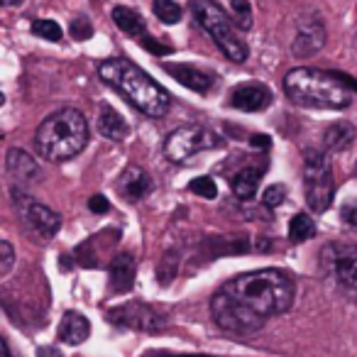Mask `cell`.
Returning a JSON list of instances; mask_svg holds the SVG:
<instances>
[{"instance_id":"cell-38","label":"cell","mask_w":357,"mask_h":357,"mask_svg":"<svg viewBox=\"0 0 357 357\" xmlns=\"http://www.w3.org/2000/svg\"><path fill=\"white\" fill-rule=\"evenodd\" d=\"M355 176H357V162H355Z\"/></svg>"},{"instance_id":"cell-4","label":"cell","mask_w":357,"mask_h":357,"mask_svg":"<svg viewBox=\"0 0 357 357\" xmlns=\"http://www.w3.org/2000/svg\"><path fill=\"white\" fill-rule=\"evenodd\" d=\"M37 149L50 162L74 159L89 142V123L76 108H61L47 115L35 135Z\"/></svg>"},{"instance_id":"cell-33","label":"cell","mask_w":357,"mask_h":357,"mask_svg":"<svg viewBox=\"0 0 357 357\" xmlns=\"http://www.w3.org/2000/svg\"><path fill=\"white\" fill-rule=\"evenodd\" d=\"M89 208H91V213H108L110 204H108V199H105V196H91Z\"/></svg>"},{"instance_id":"cell-29","label":"cell","mask_w":357,"mask_h":357,"mask_svg":"<svg viewBox=\"0 0 357 357\" xmlns=\"http://www.w3.org/2000/svg\"><path fill=\"white\" fill-rule=\"evenodd\" d=\"M13 262H15V252H13V245L8 240L0 243V277H6L13 269Z\"/></svg>"},{"instance_id":"cell-3","label":"cell","mask_w":357,"mask_h":357,"mask_svg":"<svg viewBox=\"0 0 357 357\" xmlns=\"http://www.w3.org/2000/svg\"><path fill=\"white\" fill-rule=\"evenodd\" d=\"M284 93L294 105L318 110H345L352 103V89L340 71L298 66L284 76Z\"/></svg>"},{"instance_id":"cell-14","label":"cell","mask_w":357,"mask_h":357,"mask_svg":"<svg viewBox=\"0 0 357 357\" xmlns=\"http://www.w3.org/2000/svg\"><path fill=\"white\" fill-rule=\"evenodd\" d=\"M135 274H137V262L130 252H120L110 262V291L125 294L132 289Z\"/></svg>"},{"instance_id":"cell-18","label":"cell","mask_w":357,"mask_h":357,"mask_svg":"<svg viewBox=\"0 0 357 357\" xmlns=\"http://www.w3.org/2000/svg\"><path fill=\"white\" fill-rule=\"evenodd\" d=\"M98 132L103 135V137L113 139V142H123V139L128 137L130 128H128V123H125V118L113 105L103 103L98 110Z\"/></svg>"},{"instance_id":"cell-17","label":"cell","mask_w":357,"mask_h":357,"mask_svg":"<svg viewBox=\"0 0 357 357\" xmlns=\"http://www.w3.org/2000/svg\"><path fill=\"white\" fill-rule=\"evenodd\" d=\"M91 335V323L84 313L79 311H66L59 323V340L66 345H81Z\"/></svg>"},{"instance_id":"cell-15","label":"cell","mask_w":357,"mask_h":357,"mask_svg":"<svg viewBox=\"0 0 357 357\" xmlns=\"http://www.w3.org/2000/svg\"><path fill=\"white\" fill-rule=\"evenodd\" d=\"M333 274L347 294L357 296V250H340L333 257Z\"/></svg>"},{"instance_id":"cell-1","label":"cell","mask_w":357,"mask_h":357,"mask_svg":"<svg viewBox=\"0 0 357 357\" xmlns=\"http://www.w3.org/2000/svg\"><path fill=\"white\" fill-rule=\"evenodd\" d=\"M296 282L284 269H257L228 279L211 298V318L225 333H255L294 306Z\"/></svg>"},{"instance_id":"cell-7","label":"cell","mask_w":357,"mask_h":357,"mask_svg":"<svg viewBox=\"0 0 357 357\" xmlns=\"http://www.w3.org/2000/svg\"><path fill=\"white\" fill-rule=\"evenodd\" d=\"M223 147V137L215 130L201 128V125H186L164 139V157L174 164H184L191 157L206 152V149H218Z\"/></svg>"},{"instance_id":"cell-26","label":"cell","mask_w":357,"mask_h":357,"mask_svg":"<svg viewBox=\"0 0 357 357\" xmlns=\"http://www.w3.org/2000/svg\"><path fill=\"white\" fill-rule=\"evenodd\" d=\"M189 189L191 194L204 196V199H215L218 196V186H215V181L211 176H196L189 184Z\"/></svg>"},{"instance_id":"cell-31","label":"cell","mask_w":357,"mask_h":357,"mask_svg":"<svg viewBox=\"0 0 357 357\" xmlns=\"http://www.w3.org/2000/svg\"><path fill=\"white\" fill-rule=\"evenodd\" d=\"M340 220L347 225H352V228H357V199L347 201V204H342L340 208Z\"/></svg>"},{"instance_id":"cell-22","label":"cell","mask_w":357,"mask_h":357,"mask_svg":"<svg viewBox=\"0 0 357 357\" xmlns=\"http://www.w3.org/2000/svg\"><path fill=\"white\" fill-rule=\"evenodd\" d=\"M316 235V223L308 213H296L289 223V240L294 245H301Z\"/></svg>"},{"instance_id":"cell-32","label":"cell","mask_w":357,"mask_h":357,"mask_svg":"<svg viewBox=\"0 0 357 357\" xmlns=\"http://www.w3.org/2000/svg\"><path fill=\"white\" fill-rule=\"evenodd\" d=\"M139 42H142V47L147 52H152V54H169L172 52V47H167V45H159V42H154L149 35H144V37H139Z\"/></svg>"},{"instance_id":"cell-10","label":"cell","mask_w":357,"mask_h":357,"mask_svg":"<svg viewBox=\"0 0 357 357\" xmlns=\"http://www.w3.org/2000/svg\"><path fill=\"white\" fill-rule=\"evenodd\" d=\"M323 45H326V27H323V22L316 15H308L303 20H298L296 35H294L291 42L294 54L306 59V56H313L316 52H321Z\"/></svg>"},{"instance_id":"cell-23","label":"cell","mask_w":357,"mask_h":357,"mask_svg":"<svg viewBox=\"0 0 357 357\" xmlns=\"http://www.w3.org/2000/svg\"><path fill=\"white\" fill-rule=\"evenodd\" d=\"M152 13L164 22V25H176L181 20V8L174 3V0H154Z\"/></svg>"},{"instance_id":"cell-27","label":"cell","mask_w":357,"mask_h":357,"mask_svg":"<svg viewBox=\"0 0 357 357\" xmlns=\"http://www.w3.org/2000/svg\"><path fill=\"white\" fill-rule=\"evenodd\" d=\"M284 199H287V186L284 184H272L262 194V204L267 206V208H279V206L284 204Z\"/></svg>"},{"instance_id":"cell-21","label":"cell","mask_w":357,"mask_h":357,"mask_svg":"<svg viewBox=\"0 0 357 357\" xmlns=\"http://www.w3.org/2000/svg\"><path fill=\"white\" fill-rule=\"evenodd\" d=\"M113 20H115V25H118L120 30L125 32V35L135 37V40H137V37L147 35V25H144L142 15H139V13H135L132 8L118 6L113 10Z\"/></svg>"},{"instance_id":"cell-11","label":"cell","mask_w":357,"mask_h":357,"mask_svg":"<svg viewBox=\"0 0 357 357\" xmlns=\"http://www.w3.org/2000/svg\"><path fill=\"white\" fill-rule=\"evenodd\" d=\"M272 103V91L264 84L250 81V84H240L238 89L230 93V105L243 113H262Z\"/></svg>"},{"instance_id":"cell-5","label":"cell","mask_w":357,"mask_h":357,"mask_svg":"<svg viewBox=\"0 0 357 357\" xmlns=\"http://www.w3.org/2000/svg\"><path fill=\"white\" fill-rule=\"evenodd\" d=\"M191 13L199 20V25L211 35V40L218 45V50L235 64L248 61V45L235 30V20L223 10L218 0H191Z\"/></svg>"},{"instance_id":"cell-24","label":"cell","mask_w":357,"mask_h":357,"mask_svg":"<svg viewBox=\"0 0 357 357\" xmlns=\"http://www.w3.org/2000/svg\"><path fill=\"white\" fill-rule=\"evenodd\" d=\"M230 8H233V20L240 30H250L252 27V6L250 0H230Z\"/></svg>"},{"instance_id":"cell-8","label":"cell","mask_w":357,"mask_h":357,"mask_svg":"<svg viewBox=\"0 0 357 357\" xmlns=\"http://www.w3.org/2000/svg\"><path fill=\"white\" fill-rule=\"evenodd\" d=\"M15 211L20 215V223L25 225V230L37 240H52L61 228V215L54 213L52 208H47L45 204L35 201L32 196L15 191Z\"/></svg>"},{"instance_id":"cell-16","label":"cell","mask_w":357,"mask_h":357,"mask_svg":"<svg viewBox=\"0 0 357 357\" xmlns=\"http://www.w3.org/2000/svg\"><path fill=\"white\" fill-rule=\"evenodd\" d=\"M6 164H8V174L15 178L17 184H27V181H35V178L40 176V164H37L35 157L27 154L25 149L13 147L10 152H8Z\"/></svg>"},{"instance_id":"cell-2","label":"cell","mask_w":357,"mask_h":357,"mask_svg":"<svg viewBox=\"0 0 357 357\" xmlns=\"http://www.w3.org/2000/svg\"><path fill=\"white\" fill-rule=\"evenodd\" d=\"M98 76L103 84H108L113 91H118L135 110H139L147 118H164L172 105V96L137 64L130 59L115 56L98 64Z\"/></svg>"},{"instance_id":"cell-35","label":"cell","mask_w":357,"mask_h":357,"mask_svg":"<svg viewBox=\"0 0 357 357\" xmlns=\"http://www.w3.org/2000/svg\"><path fill=\"white\" fill-rule=\"evenodd\" d=\"M37 355H40V357H61V352L54 350V347H40V350H37Z\"/></svg>"},{"instance_id":"cell-12","label":"cell","mask_w":357,"mask_h":357,"mask_svg":"<svg viewBox=\"0 0 357 357\" xmlns=\"http://www.w3.org/2000/svg\"><path fill=\"white\" fill-rule=\"evenodd\" d=\"M118 191L130 204H137V201H142L152 191V176L142 167H137V164H130L118 176Z\"/></svg>"},{"instance_id":"cell-37","label":"cell","mask_w":357,"mask_h":357,"mask_svg":"<svg viewBox=\"0 0 357 357\" xmlns=\"http://www.w3.org/2000/svg\"><path fill=\"white\" fill-rule=\"evenodd\" d=\"M0 3H3V6L10 8V6H17V3H22V0H0Z\"/></svg>"},{"instance_id":"cell-36","label":"cell","mask_w":357,"mask_h":357,"mask_svg":"<svg viewBox=\"0 0 357 357\" xmlns=\"http://www.w3.org/2000/svg\"><path fill=\"white\" fill-rule=\"evenodd\" d=\"M3 357H13V352H10V342L3 337Z\"/></svg>"},{"instance_id":"cell-19","label":"cell","mask_w":357,"mask_h":357,"mask_svg":"<svg viewBox=\"0 0 357 357\" xmlns=\"http://www.w3.org/2000/svg\"><path fill=\"white\" fill-rule=\"evenodd\" d=\"M355 137H357L355 125L340 120V123L328 125V130L323 132V144H326L328 152H342V149H347L355 142Z\"/></svg>"},{"instance_id":"cell-20","label":"cell","mask_w":357,"mask_h":357,"mask_svg":"<svg viewBox=\"0 0 357 357\" xmlns=\"http://www.w3.org/2000/svg\"><path fill=\"white\" fill-rule=\"evenodd\" d=\"M262 176H264V169L245 167L233 176V181H230V189H233V194L238 196V199L248 201V199H252V196L257 194Z\"/></svg>"},{"instance_id":"cell-28","label":"cell","mask_w":357,"mask_h":357,"mask_svg":"<svg viewBox=\"0 0 357 357\" xmlns=\"http://www.w3.org/2000/svg\"><path fill=\"white\" fill-rule=\"evenodd\" d=\"M71 37L74 40H91L93 37V25L86 15H79L74 22H71Z\"/></svg>"},{"instance_id":"cell-25","label":"cell","mask_w":357,"mask_h":357,"mask_svg":"<svg viewBox=\"0 0 357 357\" xmlns=\"http://www.w3.org/2000/svg\"><path fill=\"white\" fill-rule=\"evenodd\" d=\"M32 35L42 37V40H47V42H59L64 32H61L59 22H54V20H35L32 22Z\"/></svg>"},{"instance_id":"cell-6","label":"cell","mask_w":357,"mask_h":357,"mask_svg":"<svg viewBox=\"0 0 357 357\" xmlns=\"http://www.w3.org/2000/svg\"><path fill=\"white\" fill-rule=\"evenodd\" d=\"M303 191L313 213H326L335 196V181L328 157L321 149H306L303 154Z\"/></svg>"},{"instance_id":"cell-9","label":"cell","mask_w":357,"mask_h":357,"mask_svg":"<svg viewBox=\"0 0 357 357\" xmlns=\"http://www.w3.org/2000/svg\"><path fill=\"white\" fill-rule=\"evenodd\" d=\"M108 321L113 326L130 328V331H139V333H159L167 328V316L159 308L149 306L144 301H128L110 308Z\"/></svg>"},{"instance_id":"cell-34","label":"cell","mask_w":357,"mask_h":357,"mask_svg":"<svg viewBox=\"0 0 357 357\" xmlns=\"http://www.w3.org/2000/svg\"><path fill=\"white\" fill-rule=\"evenodd\" d=\"M250 142H252V147H257V149H267L269 147V137H267V135H255Z\"/></svg>"},{"instance_id":"cell-30","label":"cell","mask_w":357,"mask_h":357,"mask_svg":"<svg viewBox=\"0 0 357 357\" xmlns=\"http://www.w3.org/2000/svg\"><path fill=\"white\" fill-rule=\"evenodd\" d=\"M176 269H178V262H174L172 255H167V257H164V262L159 264V269H157L159 282H162L164 287H167V284L174 279V274H176Z\"/></svg>"},{"instance_id":"cell-13","label":"cell","mask_w":357,"mask_h":357,"mask_svg":"<svg viewBox=\"0 0 357 357\" xmlns=\"http://www.w3.org/2000/svg\"><path fill=\"white\" fill-rule=\"evenodd\" d=\"M164 71H167L169 76H174L181 86H186L189 91H196V93H201V96L208 93L215 84L213 76L196 69V66H191V64H164Z\"/></svg>"}]
</instances>
